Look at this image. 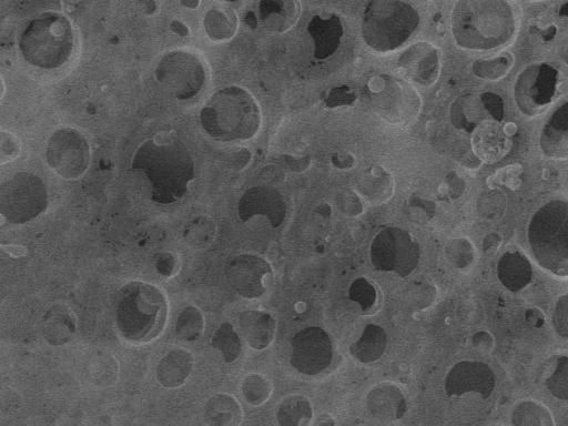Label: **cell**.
I'll use <instances>...</instances> for the list:
<instances>
[{"instance_id": "836d02e7", "label": "cell", "mask_w": 568, "mask_h": 426, "mask_svg": "<svg viewBox=\"0 0 568 426\" xmlns=\"http://www.w3.org/2000/svg\"><path fill=\"white\" fill-rule=\"evenodd\" d=\"M205 317L201 310L189 306L181 311L176 322L177 337L186 342L197 341L205 331Z\"/></svg>"}, {"instance_id": "83f0119b", "label": "cell", "mask_w": 568, "mask_h": 426, "mask_svg": "<svg viewBox=\"0 0 568 426\" xmlns=\"http://www.w3.org/2000/svg\"><path fill=\"white\" fill-rule=\"evenodd\" d=\"M387 343V332L377 324H369L363 330L360 339L352 344L350 353L354 359L362 363L377 362L383 357Z\"/></svg>"}, {"instance_id": "b9f144b4", "label": "cell", "mask_w": 568, "mask_h": 426, "mask_svg": "<svg viewBox=\"0 0 568 426\" xmlns=\"http://www.w3.org/2000/svg\"><path fill=\"white\" fill-rule=\"evenodd\" d=\"M553 326L557 336L568 341V293L555 303Z\"/></svg>"}, {"instance_id": "ac0fdd59", "label": "cell", "mask_w": 568, "mask_h": 426, "mask_svg": "<svg viewBox=\"0 0 568 426\" xmlns=\"http://www.w3.org/2000/svg\"><path fill=\"white\" fill-rule=\"evenodd\" d=\"M367 408L374 419L391 423L404 417L408 411V402L397 385L381 383L369 392Z\"/></svg>"}, {"instance_id": "8d00e7d4", "label": "cell", "mask_w": 568, "mask_h": 426, "mask_svg": "<svg viewBox=\"0 0 568 426\" xmlns=\"http://www.w3.org/2000/svg\"><path fill=\"white\" fill-rule=\"evenodd\" d=\"M546 387L556 399L568 401V357L566 355L557 360L553 373L546 381Z\"/></svg>"}, {"instance_id": "9a60e30c", "label": "cell", "mask_w": 568, "mask_h": 426, "mask_svg": "<svg viewBox=\"0 0 568 426\" xmlns=\"http://www.w3.org/2000/svg\"><path fill=\"white\" fill-rule=\"evenodd\" d=\"M495 389V375L488 364L479 361L456 363L445 379V391L450 397L464 394H480L483 399L491 397Z\"/></svg>"}, {"instance_id": "2e32d148", "label": "cell", "mask_w": 568, "mask_h": 426, "mask_svg": "<svg viewBox=\"0 0 568 426\" xmlns=\"http://www.w3.org/2000/svg\"><path fill=\"white\" fill-rule=\"evenodd\" d=\"M286 215V204L279 192L272 188H251L239 202V217L243 222L262 216L270 221L273 228H278L286 219Z\"/></svg>"}, {"instance_id": "d6986e66", "label": "cell", "mask_w": 568, "mask_h": 426, "mask_svg": "<svg viewBox=\"0 0 568 426\" xmlns=\"http://www.w3.org/2000/svg\"><path fill=\"white\" fill-rule=\"evenodd\" d=\"M400 65L411 79L421 85H432L440 73V54L430 44L419 43L405 52Z\"/></svg>"}, {"instance_id": "f546056e", "label": "cell", "mask_w": 568, "mask_h": 426, "mask_svg": "<svg viewBox=\"0 0 568 426\" xmlns=\"http://www.w3.org/2000/svg\"><path fill=\"white\" fill-rule=\"evenodd\" d=\"M312 419V404L303 395H290L279 404L277 409V420L280 426H310Z\"/></svg>"}, {"instance_id": "ab89813d", "label": "cell", "mask_w": 568, "mask_h": 426, "mask_svg": "<svg viewBox=\"0 0 568 426\" xmlns=\"http://www.w3.org/2000/svg\"><path fill=\"white\" fill-rule=\"evenodd\" d=\"M446 257L455 268L464 269L472 265L474 250L469 241L456 239L446 248Z\"/></svg>"}, {"instance_id": "74e56055", "label": "cell", "mask_w": 568, "mask_h": 426, "mask_svg": "<svg viewBox=\"0 0 568 426\" xmlns=\"http://www.w3.org/2000/svg\"><path fill=\"white\" fill-rule=\"evenodd\" d=\"M349 298L365 312L374 307L375 302L378 300V292L369 280L359 278L352 282L349 289Z\"/></svg>"}, {"instance_id": "4dcf8cb0", "label": "cell", "mask_w": 568, "mask_h": 426, "mask_svg": "<svg viewBox=\"0 0 568 426\" xmlns=\"http://www.w3.org/2000/svg\"><path fill=\"white\" fill-rule=\"evenodd\" d=\"M237 25V15L230 8H212L204 19L207 35L217 42L233 37L236 34Z\"/></svg>"}, {"instance_id": "7402d4cb", "label": "cell", "mask_w": 568, "mask_h": 426, "mask_svg": "<svg viewBox=\"0 0 568 426\" xmlns=\"http://www.w3.org/2000/svg\"><path fill=\"white\" fill-rule=\"evenodd\" d=\"M195 367V358L188 350L168 352L157 365L156 377L162 387L177 389L184 385Z\"/></svg>"}, {"instance_id": "d590c367", "label": "cell", "mask_w": 568, "mask_h": 426, "mask_svg": "<svg viewBox=\"0 0 568 426\" xmlns=\"http://www.w3.org/2000/svg\"><path fill=\"white\" fill-rule=\"evenodd\" d=\"M513 65V57L506 54L490 60H478L474 64V73L483 79L497 80L504 77Z\"/></svg>"}, {"instance_id": "7a4b0ae2", "label": "cell", "mask_w": 568, "mask_h": 426, "mask_svg": "<svg viewBox=\"0 0 568 426\" xmlns=\"http://www.w3.org/2000/svg\"><path fill=\"white\" fill-rule=\"evenodd\" d=\"M516 19L502 0H464L455 5L452 33L456 44L471 50L503 47L513 38Z\"/></svg>"}, {"instance_id": "f35d334b", "label": "cell", "mask_w": 568, "mask_h": 426, "mask_svg": "<svg viewBox=\"0 0 568 426\" xmlns=\"http://www.w3.org/2000/svg\"><path fill=\"white\" fill-rule=\"evenodd\" d=\"M215 236V225L207 218L192 221L185 232L186 241L192 247L204 248Z\"/></svg>"}, {"instance_id": "ba28073f", "label": "cell", "mask_w": 568, "mask_h": 426, "mask_svg": "<svg viewBox=\"0 0 568 426\" xmlns=\"http://www.w3.org/2000/svg\"><path fill=\"white\" fill-rule=\"evenodd\" d=\"M47 207L43 180L29 172H18L0 188V213L10 223L23 225L42 215Z\"/></svg>"}, {"instance_id": "5b68a950", "label": "cell", "mask_w": 568, "mask_h": 426, "mask_svg": "<svg viewBox=\"0 0 568 426\" xmlns=\"http://www.w3.org/2000/svg\"><path fill=\"white\" fill-rule=\"evenodd\" d=\"M527 241L537 265L568 278V200H552L537 210L527 228Z\"/></svg>"}, {"instance_id": "44dd1931", "label": "cell", "mask_w": 568, "mask_h": 426, "mask_svg": "<svg viewBox=\"0 0 568 426\" xmlns=\"http://www.w3.org/2000/svg\"><path fill=\"white\" fill-rule=\"evenodd\" d=\"M308 30L314 43V56L327 59L337 52L343 36L339 16L331 14L313 17Z\"/></svg>"}, {"instance_id": "9c48e42d", "label": "cell", "mask_w": 568, "mask_h": 426, "mask_svg": "<svg viewBox=\"0 0 568 426\" xmlns=\"http://www.w3.org/2000/svg\"><path fill=\"white\" fill-rule=\"evenodd\" d=\"M420 258L419 242L403 229L389 227L372 241L371 262L375 270L409 277L418 268Z\"/></svg>"}, {"instance_id": "1f68e13d", "label": "cell", "mask_w": 568, "mask_h": 426, "mask_svg": "<svg viewBox=\"0 0 568 426\" xmlns=\"http://www.w3.org/2000/svg\"><path fill=\"white\" fill-rule=\"evenodd\" d=\"M211 346L218 350L226 363L236 362L242 353V342L231 323L225 322L213 333Z\"/></svg>"}, {"instance_id": "8fae6325", "label": "cell", "mask_w": 568, "mask_h": 426, "mask_svg": "<svg viewBox=\"0 0 568 426\" xmlns=\"http://www.w3.org/2000/svg\"><path fill=\"white\" fill-rule=\"evenodd\" d=\"M559 73L547 64L527 67L517 78L514 98L523 114L535 117L543 113L554 100Z\"/></svg>"}, {"instance_id": "f1b7e54d", "label": "cell", "mask_w": 568, "mask_h": 426, "mask_svg": "<svg viewBox=\"0 0 568 426\" xmlns=\"http://www.w3.org/2000/svg\"><path fill=\"white\" fill-rule=\"evenodd\" d=\"M502 129L493 123L483 124L475 131L473 146L476 154L486 161L499 159L505 149Z\"/></svg>"}, {"instance_id": "cb8c5ba5", "label": "cell", "mask_w": 568, "mask_h": 426, "mask_svg": "<svg viewBox=\"0 0 568 426\" xmlns=\"http://www.w3.org/2000/svg\"><path fill=\"white\" fill-rule=\"evenodd\" d=\"M77 319L73 311L63 304L50 308L43 321V336L50 346L62 347L74 339Z\"/></svg>"}, {"instance_id": "c3c4849f", "label": "cell", "mask_w": 568, "mask_h": 426, "mask_svg": "<svg viewBox=\"0 0 568 426\" xmlns=\"http://www.w3.org/2000/svg\"><path fill=\"white\" fill-rule=\"evenodd\" d=\"M562 57L565 60L566 64L568 65V39L567 42L563 45Z\"/></svg>"}, {"instance_id": "ee69618b", "label": "cell", "mask_w": 568, "mask_h": 426, "mask_svg": "<svg viewBox=\"0 0 568 426\" xmlns=\"http://www.w3.org/2000/svg\"><path fill=\"white\" fill-rule=\"evenodd\" d=\"M19 141L12 134L2 133V152H0V157H2V162L14 160L19 154Z\"/></svg>"}, {"instance_id": "4fadbf2b", "label": "cell", "mask_w": 568, "mask_h": 426, "mask_svg": "<svg viewBox=\"0 0 568 426\" xmlns=\"http://www.w3.org/2000/svg\"><path fill=\"white\" fill-rule=\"evenodd\" d=\"M291 364L304 375L326 371L333 360V344L321 328L310 327L296 333L291 342Z\"/></svg>"}, {"instance_id": "484cf974", "label": "cell", "mask_w": 568, "mask_h": 426, "mask_svg": "<svg viewBox=\"0 0 568 426\" xmlns=\"http://www.w3.org/2000/svg\"><path fill=\"white\" fill-rule=\"evenodd\" d=\"M301 13L299 2H283V0H268L260 4L261 22L271 32L284 33L296 25Z\"/></svg>"}, {"instance_id": "e0dca14e", "label": "cell", "mask_w": 568, "mask_h": 426, "mask_svg": "<svg viewBox=\"0 0 568 426\" xmlns=\"http://www.w3.org/2000/svg\"><path fill=\"white\" fill-rule=\"evenodd\" d=\"M384 84L387 85V88L380 89L374 97L377 100V108L382 117L392 121V123L400 124L405 119L414 116L415 114L412 111L403 107V103L417 104L419 101L417 94L399 79L385 77Z\"/></svg>"}, {"instance_id": "52a82bcc", "label": "cell", "mask_w": 568, "mask_h": 426, "mask_svg": "<svg viewBox=\"0 0 568 426\" xmlns=\"http://www.w3.org/2000/svg\"><path fill=\"white\" fill-rule=\"evenodd\" d=\"M419 23V14L410 4L374 0L364 10L362 35L375 52L389 53L407 42Z\"/></svg>"}, {"instance_id": "7bdbcfd3", "label": "cell", "mask_w": 568, "mask_h": 426, "mask_svg": "<svg viewBox=\"0 0 568 426\" xmlns=\"http://www.w3.org/2000/svg\"><path fill=\"white\" fill-rule=\"evenodd\" d=\"M156 270L160 276L165 278L174 277L178 270L177 259L172 253H160L156 258Z\"/></svg>"}, {"instance_id": "d6a6232c", "label": "cell", "mask_w": 568, "mask_h": 426, "mask_svg": "<svg viewBox=\"0 0 568 426\" xmlns=\"http://www.w3.org/2000/svg\"><path fill=\"white\" fill-rule=\"evenodd\" d=\"M511 422L513 426H555L551 412L534 401L517 404Z\"/></svg>"}, {"instance_id": "f907efd6", "label": "cell", "mask_w": 568, "mask_h": 426, "mask_svg": "<svg viewBox=\"0 0 568 426\" xmlns=\"http://www.w3.org/2000/svg\"><path fill=\"white\" fill-rule=\"evenodd\" d=\"M491 426H499V425H491Z\"/></svg>"}, {"instance_id": "7dc6e473", "label": "cell", "mask_w": 568, "mask_h": 426, "mask_svg": "<svg viewBox=\"0 0 568 426\" xmlns=\"http://www.w3.org/2000/svg\"><path fill=\"white\" fill-rule=\"evenodd\" d=\"M316 426H336V422H334L330 415H322Z\"/></svg>"}, {"instance_id": "f6af8a7d", "label": "cell", "mask_w": 568, "mask_h": 426, "mask_svg": "<svg viewBox=\"0 0 568 426\" xmlns=\"http://www.w3.org/2000/svg\"><path fill=\"white\" fill-rule=\"evenodd\" d=\"M473 344L476 349L489 351L493 347V338L490 333L482 331L475 334Z\"/></svg>"}, {"instance_id": "5bb4252c", "label": "cell", "mask_w": 568, "mask_h": 426, "mask_svg": "<svg viewBox=\"0 0 568 426\" xmlns=\"http://www.w3.org/2000/svg\"><path fill=\"white\" fill-rule=\"evenodd\" d=\"M226 275L232 289L249 300L265 296L273 281L270 263L255 255L233 258L228 263Z\"/></svg>"}, {"instance_id": "d4e9b609", "label": "cell", "mask_w": 568, "mask_h": 426, "mask_svg": "<svg viewBox=\"0 0 568 426\" xmlns=\"http://www.w3.org/2000/svg\"><path fill=\"white\" fill-rule=\"evenodd\" d=\"M497 277L506 289L519 292L529 286L532 281L531 262L520 252H507L499 261Z\"/></svg>"}, {"instance_id": "3957f363", "label": "cell", "mask_w": 568, "mask_h": 426, "mask_svg": "<svg viewBox=\"0 0 568 426\" xmlns=\"http://www.w3.org/2000/svg\"><path fill=\"white\" fill-rule=\"evenodd\" d=\"M168 300L164 291L142 281L127 283L116 301V323L121 337L135 344L158 339L166 328Z\"/></svg>"}, {"instance_id": "603a6c76", "label": "cell", "mask_w": 568, "mask_h": 426, "mask_svg": "<svg viewBox=\"0 0 568 426\" xmlns=\"http://www.w3.org/2000/svg\"><path fill=\"white\" fill-rule=\"evenodd\" d=\"M540 144L547 157L568 158V101L546 121L542 129Z\"/></svg>"}, {"instance_id": "8992f818", "label": "cell", "mask_w": 568, "mask_h": 426, "mask_svg": "<svg viewBox=\"0 0 568 426\" xmlns=\"http://www.w3.org/2000/svg\"><path fill=\"white\" fill-rule=\"evenodd\" d=\"M75 46L73 25L59 13H45L30 22L19 38L27 63L43 69L64 66Z\"/></svg>"}, {"instance_id": "30bf717a", "label": "cell", "mask_w": 568, "mask_h": 426, "mask_svg": "<svg viewBox=\"0 0 568 426\" xmlns=\"http://www.w3.org/2000/svg\"><path fill=\"white\" fill-rule=\"evenodd\" d=\"M158 83L179 100L199 95L207 81L204 63L186 50H175L160 59L156 68Z\"/></svg>"}, {"instance_id": "4316f807", "label": "cell", "mask_w": 568, "mask_h": 426, "mask_svg": "<svg viewBox=\"0 0 568 426\" xmlns=\"http://www.w3.org/2000/svg\"><path fill=\"white\" fill-rule=\"evenodd\" d=\"M205 419L210 426H239L243 412L240 403L232 395L219 393L206 403Z\"/></svg>"}, {"instance_id": "7c38bea8", "label": "cell", "mask_w": 568, "mask_h": 426, "mask_svg": "<svg viewBox=\"0 0 568 426\" xmlns=\"http://www.w3.org/2000/svg\"><path fill=\"white\" fill-rule=\"evenodd\" d=\"M46 159L50 168L64 179L83 177L90 162L86 138L71 128L57 130L48 140Z\"/></svg>"}, {"instance_id": "e575fe53", "label": "cell", "mask_w": 568, "mask_h": 426, "mask_svg": "<svg viewBox=\"0 0 568 426\" xmlns=\"http://www.w3.org/2000/svg\"><path fill=\"white\" fill-rule=\"evenodd\" d=\"M243 398L252 405V407H260L265 404L271 397V382L258 373L248 375L242 382Z\"/></svg>"}, {"instance_id": "277c9868", "label": "cell", "mask_w": 568, "mask_h": 426, "mask_svg": "<svg viewBox=\"0 0 568 426\" xmlns=\"http://www.w3.org/2000/svg\"><path fill=\"white\" fill-rule=\"evenodd\" d=\"M200 123L213 139L248 140L255 137L260 129V108L246 89L227 87L217 91L202 107Z\"/></svg>"}, {"instance_id": "6da1fadb", "label": "cell", "mask_w": 568, "mask_h": 426, "mask_svg": "<svg viewBox=\"0 0 568 426\" xmlns=\"http://www.w3.org/2000/svg\"><path fill=\"white\" fill-rule=\"evenodd\" d=\"M131 169L147 177L152 200L160 205L175 204L184 198L195 179V162L175 135L146 140L137 149Z\"/></svg>"}, {"instance_id": "bcb514c9", "label": "cell", "mask_w": 568, "mask_h": 426, "mask_svg": "<svg viewBox=\"0 0 568 426\" xmlns=\"http://www.w3.org/2000/svg\"><path fill=\"white\" fill-rule=\"evenodd\" d=\"M486 97H488V98H486V100H488V109H489L490 113L496 119H502L503 113H500V111H499V109L502 110V104L497 105V103H501V100L499 99V97H496L494 95H486Z\"/></svg>"}, {"instance_id": "60d3db41", "label": "cell", "mask_w": 568, "mask_h": 426, "mask_svg": "<svg viewBox=\"0 0 568 426\" xmlns=\"http://www.w3.org/2000/svg\"><path fill=\"white\" fill-rule=\"evenodd\" d=\"M436 297V289L430 283H414L408 292V303L413 310L429 308Z\"/></svg>"}, {"instance_id": "ffe728a7", "label": "cell", "mask_w": 568, "mask_h": 426, "mask_svg": "<svg viewBox=\"0 0 568 426\" xmlns=\"http://www.w3.org/2000/svg\"><path fill=\"white\" fill-rule=\"evenodd\" d=\"M239 328L250 348L265 350L276 336V320L270 313L248 310L239 316Z\"/></svg>"}, {"instance_id": "681fc988", "label": "cell", "mask_w": 568, "mask_h": 426, "mask_svg": "<svg viewBox=\"0 0 568 426\" xmlns=\"http://www.w3.org/2000/svg\"><path fill=\"white\" fill-rule=\"evenodd\" d=\"M199 3H195V4H191V3H182V5H185L187 7H197Z\"/></svg>"}]
</instances>
